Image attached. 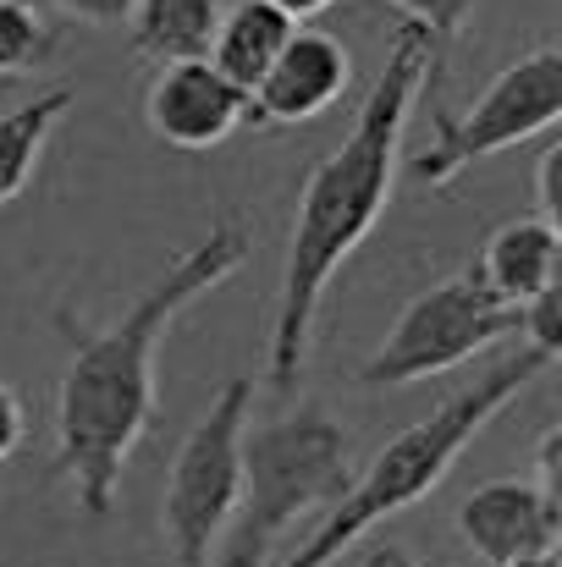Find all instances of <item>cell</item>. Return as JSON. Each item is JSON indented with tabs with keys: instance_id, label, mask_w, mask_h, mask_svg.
Masks as SVG:
<instances>
[{
	"instance_id": "obj_16",
	"label": "cell",
	"mask_w": 562,
	"mask_h": 567,
	"mask_svg": "<svg viewBox=\"0 0 562 567\" xmlns=\"http://www.w3.org/2000/svg\"><path fill=\"white\" fill-rule=\"evenodd\" d=\"M386 6H397V11H402V22L425 28V33H430V44L447 55V44L463 33V22L474 17V6H480V0H386Z\"/></svg>"
},
{
	"instance_id": "obj_9",
	"label": "cell",
	"mask_w": 562,
	"mask_h": 567,
	"mask_svg": "<svg viewBox=\"0 0 562 567\" xmlns=\"http://www.w3.org/2000/svg\"><path fill=\"white\" fill-rule=\"evenodd\" d=\"M463 546L491 567L552 557L562 540V502L546 496L535 480H486L458 507Z\"/></svg>"
},
{
	"instance_id": "obj_14",
	"label": "cell",
	"mask_w": 562,
	"mask_h": 567,
	"mask_svg": "<svg viewBox=\"0 0 562 567\" xmlns=\"http://www.w3.org/2000/svg\"><path fill=\"white\" fill-rule=\"evenodd\" d=\"M67 111H72V89H44V94L0 111V204H11L33 183L39 155H44L50 133L67 122Z\"/></svg>"
},
{
	"instance_id": "obj_4",
	"label": "cell",
	"mask_w": 562,
	"mask_h": 567,
	"mask_svg": "<svg viewBox=\"0 0 562 567\" xmlns=\"http://www.w3.org/2000/svg\"><path fill=\"white\" fill-rule=\"evenodd\" d=\"M354 474V435L320 402H298L293 413L243 430V491L215 567H270L287 529L309 513H331Z\"/></svg>"
},
{
	"instance_id": "obj_22",
	"label": "cell",
	"mask_w": 562,
	"mask_h": 567,
	"mask_svg": "<svg viewBox=\"0 0 562 567\" xmlns=\"http://www.w3.org/2000/svg\"><path fill=\"white\" fill-rule=\"evenodd\" d=\"M359 567H425L408 546H397V540H375L370 551L359 557Z\"/></svg>"
},
{
	"instance_id": "obj_19",
	"label": "cell",
	"mask_w": 562,
	"mask_h": 567,
	"mask_svg": "<svg viewBox=\"0 0 562 567\" xmlns=\"http://www.w3.org/2000/svg\"><path fill=\"white\" fill-rule=\"evenodd\" d=\"M562 144H552L546 155H541V166H535V198H541V220H552L562 226Z\"/></svg>"
},
{
	"instance_id": "obj_20",
	"label": "cell",
	"mask_w": 562,
	"mask_h": 567,
	"mask_svg": "<svg viewBox=\"0 0 562 567\" xmlns=\"http://www.w3.org/2000/svg\"><path fill=\"white\" fill-rule=\"evenodd\" d=\"M22 435H28V413H22V396L0 380V463L22 446Z\"/></svg>"
},
{
	"instance_id": "obj_12",
	"label": "cell",
	"mask_w": 562,
	"mask_h": 567,
	"mask_svg": "<svg viewBox=\"0 0 562 567\" xmlns=\"http://www.w3.org/2000/svg\"><path fill=\"white\" fill-rule=\"evenodd\" d=\"M293 33H298V22L282 17L270 0H237L232 11H221L204 61H210L226 83H237L243 94H254V83L270 72V61L287 50Z\"/></svg>"
},
{
	"instance_id": "obj_11",
	"label": "cell",
	"mask_w": 562,
	"mask_h": 567,
	"mask_svg": "<svg viewBox=\"0 0 562 567\" xmlns=\"http://www.w3.org/2000/svg\"><path fill=\"white\" fill-rule=\"evenodd\" d=\"M480 276V287L508 303V309H524L530 298H541L546 287L562 281V226L541 220V215H519V220H502L480 259L469 265Z\"/></svg>"
},
{
	"instance_id": "obj_13",
	"label": "cell",
	"mask_w": 562,
	"mask_h": 567,
	"mask_svg": "<svg viewBox=\"0 0 562 567\" xmlns=\"http://www.w3.org/2000/svg\"><path fill=\"white\" fill-rule=\"evenodd\" d=\"M221 22V0H139L127 17V39L144 61H204Z\"/></svg>"
},
{
	"instance_id": "obj_18",
	"label": "cell",
	"mask_w": 562,
	"mask_h": 567,
	"mask_svg": "<svg viewBox=\"0 0 562 567\" xmlns=\"http://www.w3.org/2000/svg\"><path fill=\"white\" fill-rule=\"evenodd\" d=\"M22 6H50V11H67V17L89 22V28H127L139 0H22Z\"/></svg>"
},
{
	"instance_id": "obj_5",
	"label": "cell",
	"mask_w": 562,
	"mask_h": 567,
	"mask_svg": "<svg viewBox=\"0 0 562 567\" xmlns=\"http://www.w3.org/2000/svg\"><path fill=\"white\" fill-rule=\"evenodd\" d=\"M248 408H254V380H226L172 457L166 502H161V529H166V546H172V567H215V546H221L232 507H237V491H243Z\"/></svg>"
},
{
	"instance_id": "obj_6",
	"label": "cell",
	"mask_w": 562,
	"mask_h": 567,
	"mask_svg": "<svg viewBox=\"0 0 562 567\" xmlns=\"http://www.w3.org/2000/svg\"><path fill=\"white\" fill-rule=\"evenodd\" d=\"M508 337H519V309L497 303L474 270H458L402 303L386 342L359 364V385L402 391L447 370H463L469 359L502 348Z\"/></svg>"
},
{
	"instance_id": "obj_21",
	"label": "cell",
	"mask_w": 562,
	"mask_h": 567,
	"mask_svg": "<svg viewBox=\"0 0 562 567\" xmlns=\"http://www.w3.org/2000/svg\"><path fill=\"white\" fill-rule=\"evenodd\" d=\"M558 452H562V424H552V430L541 435V452H535V485H541L546 496H558V502H562V468H558Z\"/></svg>"
},
{
	"instance_id": "obj_1",
	"label": "cell",
	"mask_w": 562,
	"mask_h": 567,
	"mask_svg": "<svg viewBox=\"0 0 562 567\" xmlns=\"http://www.w3.org/2000/svg\"><path fill=\"white\" fill-rule=\"evenodd\" d=\"M243 259V220H215L210 237L166 259V270L116 326L94 331L89 320H78V309H55V331L67 342V370L55 380V468L67 474L89 518H111L127 457L155 424V353L172 320L221 281H232Z\"/></svg>"
},
{
	"instance_id": "obj_3",
	"label": "cell",
	"mask_w": 562,
	"mask_h": 567,
	"mask_svg": "<svg viewBox=\"0 0 562 567\" xmlns=\"http://www.w3.org/2000/svg\"><path fill=\"white\" fill-rule=\"evenodd\" d=\"M552 364H558V359H546V353H535V348L519 342V353L497 359L474 385L452 391V396H447L441 408H430L419 424H408L402 435H391L370 457V468L354 474L348 496L320 518V529H315L293 557H282L276 567H331L359 535H370L375 524H386V518L408 513L413 502H425V496L452 474V463L469 452V441H474L519 391H530Z\"/></svg>"
},
{
	"instance_id": "obj_7",
	"label": "cell",
	"mask_w": 562,
	"mask_h": 567,
	"mask_svg": "<svg viewBox=\"0 0 562 567\" xmlns=\"http://www.w3.org/2000/svg\"><path fill=\"white\" fill-rule=\"evenodd\" d=\"M558 116H562V50L541 44V50L519 55L513 66H502L463 116L436 105V133L408 161V177L425 183V188H447L474 161H491V155L558 127Z\"/></svg>"
},
{
	"instance_id": "obj_10",
	"label": "cell",
	"mask_w": 562,
	"mask_h": 567,
	"mask_svg": "<svg viewBox=\"0 0 562 567\" xmlns=\"http://www.w3.org/2000/svg\"><path fill=\"white\" fill-rule=\"evenodd\" d=\"M354 61L331 33L298 28L287 39V50L270 61V72L254 83L248 94V127H298L326 116L343 94H348Z\"/></svg>"
},
{
	"instance_id": "obj_17",
	"label": "cell",
	"mask_w": 562,
	"mask_h": 567,
	"mask_svg": "<svg viewBox=\"0 0 562 567\" xmlns=\"http://www.w3.org/2000/svg\"><path fill=\"white\" fill-rule=\"evenodd\" d=\"M519 342L535 348V353H546V359L562 353V281L519 309Z\"/></svg>"
},
{
	"instance_id": "obj_24",
	"label": "cell",
	"mask_w": 562,
	"mask_h": 567,
	"mask_svg": "<svg viewBox=\"0 0 562 567\" xmlns=\"http://www.w3.org/2000/svg\"><path fill=\"white\" fill-rule=\"evenodd\" d=\"M508 567H562V563H558V551H552V557H524V563H508Z\"/></svg>"
},
{
	"instance_id": "obj_15",
	"label": "cell",
	"mask_w": 562,
	"mask_h": 567,
	"mask_svg": "<svg viewBox=\"0 0 562 567\" xmlns=\"http://www.w3.org/2000/svg\"><path fill=\"white\" fill-rule=\"evenodd\" d=\"M50 44H55V33L33 17V6L0 0V78H22V72L44 66Z\"/></svg>"
},
{
	"instance_id": "obj_8",
	"label": "cell",
	"mask_w": 562,
	"mask_h": 567,
	"mask_svg": "<svg viewBox=\"0 0 562 567\" xmlns=\"http://www.w3.org/2000/svg\"><path fill=\"white\" fill-rule=\"evenodd\" d=\"M144 127L172 150H215L237 127H248V94L210 61H172L155 66L144 89Z\"/></svg>"
},
{
	"instance_id": "obj_23",
	"label": "cell",
	"mask_w": 562,
	"mask_h": 567,
	"mask_svg": "<svg viewBox=\"0 0 562 567\" xmlns=\"http://www.w3.org/2000/svg\"><path fill=\"white\" fill-rule=\"evenodd\" d=\"M282 17H293V22H309V17H320V11H331L337 0H270Z\"/></svg>"
},
{
	"instance_id": "obj_2",
	"label": "cell",
	"mask_w": 562,
	"mask_h": 567,
	"mask_svg": "<svg viewBox=\"0 0 562 567\" xmlns=\"http://www.w3.org/2000/svg\"><path fill=\"white\" fill-rule=\"evenodd\" d=\"M430 72H441V50L430 44L425 28L397 22L386 61L354 116V133L326 161H315V172L304 177L293 237H287V265H282V298H276V320H270V391L282 402L298 396L326 287L365 248L380 209L391 204L397 150H402L408 116H413Z\"/></svg>"
}]
</instances>
